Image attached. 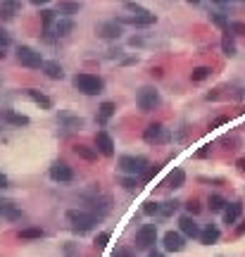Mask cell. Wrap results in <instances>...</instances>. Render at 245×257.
Masks as SVG:
<instances>
[{
  "instance_id": "6da1fadb",
  "label": "cell",
  "mask_w": 245,
  "mask_h": 257,
  "mask_svg": "<svg viewBox=\"0 0 245 257\" xmlns=\"http://www.w3.org/2000/svg\"><path fill=\"white\" fill-rule=\"evenodd\" d=\"M67 224H69V229L74 231V234L84 236V234H91L93 229H96V224L100 222L93 212H88V210H67Z\"/></svg>"
},
{
  "instance_id": "7a4b0ae2",
  "label": "cell",
  "mask_w": 245,
  "mask_h": 257,
  "mask_svg": "<svg viewBox=\"0 0 245 257\" xmlns=\"http://www.w3.org/2000/svg\"><path fill=\"white\" fill-rule=\"evenodd\" d=\"M72 84H74V88L79 93H84V96H98V93H103V88H105V81L98 74H91V72H79V74H74Z\"/></svg>"
},
{
  "instance_id": "3957f363",
  "label": "cell",
  "mask_w": 245,
  "mask_h": 257,
  "mask_svg": "<svg viewBox=\"0 0 245 257\" xmlns=\"http://www.w3.org/2000/svg\"><path fill=\"white\" fill-rule=\"evenodd\" d=\"M150 162L143 155H122L117 162V169L126 176H143L148 171Z\"/></svg>"
},
{
  "instance_id": "277c9868",
  "label": "cell",
  "mask_w": 245,
  "mask_h": 257,
  "mask_svg": "<svg viewBox=\"0 0 245 257\" xmlns=\"http://www.w3.org/2000/svg\"><path fill=\"white\" fill-rule=\"evenodd\" d=\"M162 103L160 98V91L155 88V86H143L138 88V93H136V105H138L140 112H152V110H157Z\"/></svg>"
},
{
  "instance_id": "5b68a950",
  "label": "cell",
  "mask_w": 245,
  "mask_h": 257,
  "mask_svg": "<svg viewBox=\"0 0 245 257\" xmlns=\"http://www.w3.org/2000/svg\"><path fill=\"white\" fill-rule=\"evenodd\" d=\"M143 140L148 143V145H164V143H169L171 140V131L164 124L160 122H155V124H148L145 131H143Z\"/></svg>"
},
{
  "instance_id": "8992f818",
  "label": "cell",
  "mask_w": 245,
  "mask_h": 257,
  "mask_svg": "<svg viewBox=\"0 0 245 257\" xmlns=\"http://www.w3.org/2000/svg\"><path fill=\"white\" fill-rule=\"evenodd\" d=\"M17 62L21 64V67H26V69H41L43 64H45V60H43V55L36 50V48H31V45H19L17 48Z\"/></svg>"
},
{
  "instance_id": "52a82bcc",
  "label": "cell",
  "mask_w": 245,
  "mask_h": 257,
  "mask_svg": "<svg viewBox=\"0 0 245 257\" xmlns=\"http://www.w3.org/2000/svg\"><path fill=\"white\" fill-rule=\"evenodd\" d=\"M86 205H88V212H93L98 219L107 217V214H110V210H112V200H110L107 195H100V191L93 193V195L86 200Z\"/></svg>"
},
{
  "instance_id": "ba28073f",
  "label": "cell",
  "mask_w": 245,
  "mask_h": 257,
  "mask_svg": "<svg viewBox=\"0 0 245 257\" xmlns=\"http://www.w3.org/2000/svg\"><path fill=\"white\" fill-rule=\"evenodd\" d=\"M96 33L103 38V41H117V38H122V33H124V24L119 19L103 21V24L96 26Z\"/></svg>"
},
{
  "instance_id": "9c48e42d",
  "label": "cell",
  "mask_w": 245,
  "mask_h": 257,
  "mask_svg": "<svg viewBox=\"0 0 245 257\" xmlns=\"http://www.w3.org/2000/svg\"><path fill=\"white\" fill-rule=\"evenodd\" d=\"M157 243V226L155 224H143L136 231V248L138 250H150Z\"/></svg>"
},
{
  "instance_id": "30bf717a",
  "label": "cell",
  "mask_w": 245,
  "mask_h": 257,
  "mask_svg": "<svg viewBox=\"0 0 245 257\" xmlns=\"http://www.w3.org/2000/svg\"><path fill=\"white\" fill-rule=\"evenodd\" d=\"M48 174H50V179L57 183H69L74 179V169H72L67 162H60V160L50 164V171H48Z\"/></svg>"
},
{
  "instance_id": "8fae6325",
  "label": "cell",
  "mask_w": 245,
  "mask_h": 257,
  "mask_svg": "<svg viewBox=\"0 0 245 257\" xmlns=\"http://www.w3.org/2000/svg\"><path fill=\"white\" fill-rule=\"evenodd\" d=\"M162 246H164L167 253H181L186 248V236L181 231H167L162 236Z\"/></svg>"
},
{
  "instance_id": "7c38bea8",
  "label": "cell",
  "mask_w": 245,
  "mask_h": 257,
  "mask_svg": "<svg viewBox=\"0 0 245 257\" xmlns=\"http://www.w3.org/2000/svg\"><path fill=\"white\" fill-rule=\"evenodd\" d=\"M122 24H128V26H136V29H148L152 26L157 17L152 14V12H145V14H126V17H119Z\"/></svg>"
},
{
  "instance_id": "4fadbf2b",
  "label": "cell",
  "mask_w": 245,
  "mask_h": 257,
  "mask_svg": "<svg viewBox=\"0 0 245 257\" xmlns=\"http://www.w3.org/2000/svg\"><path fill=\"white\" fill-rule=\"evenodd\" d=\"M179 231H181L186 238H198L203 229L198 226V222H195L193 214H181V217H179Z\"/></svg>"
},
{
  "instance_id": "5bb4252c",
  "label": "cell",
  "mask_w": 245,
  "mask_h": 257,
  "mask_svg": "<svg viewBox=\"0 0 245 257\" xmlns=\"http://www.w3.org/2000/svg\"><path fill=\"white\" fill-rule=\"evenodd\" d=\"M96 148L100 155H105V157H112L115 155V140H112V136L107 133L105 128H100L96 133Z\"/></svg>"
},
{
  "instance_id": "9a60e30c",
  "label": "cell",
  "mask_w": 245,
  "mask_h": 257,
  "mask_svg": "<svg viewBox=\"0 0 245 257\" xmlns=\"http://www.w3.org/2000/svg\"><path fill=\"white\" fill-rule=\"evenodd\" d=\"M0 217L7 219V222H19L24 214H21L19 205L14 203V200H2V198H0Z\"/></svg>"
},
{
  "instance_id": "2e32d148",
  "label": "cell",
  "mask_w": 245,
  "mask_h": 257,
  "mask_svg": "<svg viewBox=\"0 0 245 257\" xmlns=\"http://www.w3.org/2000/svg\"><path fill=\"white\" fill-rule=\"evenodd\" d=\"M50 31H53L57 38H64V36H69V33L74 31V19H72V17H62V14H60V17L53 21Z\"/></svg>"
},
{
  "instance_id": "e0dca14e",
  "label": "cell",
  "mask_w": 245,
  "mask_h": 257,
  "mask_svg": "<svg viewBox=\"0 0 245 257\" xmlns=\"http://www.w3.org/2000/svg\"><path fill=\"white\" fill-rule=\"evenodd\" d=\"M26 98L31 100L33 105L41 107V110H53V98L45 96V93L38 91V88H29V91H26Z\"/></svg>"
},
{
  "instance_id": "ac0fdd59",
  "label": "cell",
  "mask_w": 245,
  "mask_h": 257,
  "mask_svg": "<svg viewBox=\"0 0 245 257\" xmlns=\"http://www.w3.org/2000/svg\"><path fill=\"white\" fill-rule=\"evenodd\" d=\"M198 238H200V243H203V246H214V243L222 238V231H219V226L217 224H207L203 231H200Z\"/></svg>"
},
{
  "instance_id": "d6986e66",
  "label": "cell",
  "mask_w": 245,
  "mask_h": 257,
  "mask_svg": "<svg viewBox=\"0 0 245 257\" xmlns=\"http://www.w3.org/2000/svg\"><path fill=\"white\" fill-rule=\"evenodd\" d=\"M2 119L7 122V124H12V127H29L31 124V119L26 117V115H21V112H14V110H2Z\"/></svg>"
},
{
  "instance_id": "ffe728a7",
  "label": "cell",
  "mask_w": 245,
  "mask_h": 257,
  "mask_svg": "<svg viewBox=\"0 0 245 257\" xmlns=\"http://www.w3.org/2000/svg\"><path fill=\"white\" fill-rule=\"evenodd\" d=\"M60 124H62V128H69V131H76V128H84V119L76 117V115H72V112H67V110H62L60 112Z\"/></svg>"
},
{
  "instance_id": "44dd1931",
  "label": "cell",
  "mask_w": 245,
  "mask_h": 257,
  "mask_svg": "<svg viewBox=\"0 0 245 257\" xmlns=\"http://www.w3.org/2000/svg\"><path fill=\"white\" fill-rule=\"evenodd\" d=\"M222 214H224V224L226 226H234L236 222L241 219V214H243V205H241V203H229Z\"/></svg>"
},
{
  "instance_id": "7402d4cb",
  "label": "cell",
  "mask_w": 245,
  "mask_h": 257,
  "mask_svg": "<svg viewBox=\"0 0 245 257\" xmlns=\"http://www.w3.org/2000/svg\"><path fill=\"white\" fill-rule=\"evenodd\" d=\"M43 74L48 76V79H53V81H60V79H64V69L60 62H55V60H45V64L41 67Z\"/></svg>"
},
{
  "instance_id": "603a6c76",
  "label": "cell",
  "mask_w": 245,
  "mask_h": 257,
  "mask_svg": "<svg viewBox=\"0 0 245 257\" xmlns=\"http://www.w3.org/2000/svg\"><path fill=\"white\" fill-rule=\"evenodd\" d=\"M115 112H117V105H115V103H110V100H105L103 105L98 107V124H100V127H105L107 122L115 117Z\"/></svg>"
},
{
  "instance_id": "cb8c5ba5",
  "label": "cell",
  "mask_w": 245,
  "mask_h": 257,
  "mask_svg": "<svg viewBox=\"0 0 245 257\" xmlns=\"http://www.w3.org/2000/svg\"><path fill=\"white\" fill-rule=\"evenodd\" d=\"M17 12H19V2H17V0H2V2H0V19L2 21L14 19Z\"/></svg>"
},
{
  "instance_id": "d4e9b609",
  "label": "cell",
  "mask_w": 245,
  "mask_h": 257,
  "mask_svg": "<svg viewBox=\"0 0 245 257\" xmlns=\"http://www.w3.org/2000/svg\"><path fill=\"white\" fill-rule=\"evenodd\" d=\"M183 183H186V171L183 169H174V171H169V176L164 179V188H181Z\"/></svg>"
},
{
  "instance_id": "484cf974",
  "label": "cell",
  "mask_w": 245,
  "mask_h": 257,
  "mask_svg": "<svg viewBox=\"0 0 245 257\" xmlns=\"http://www.w3.org/2000/svg\"><path fill=\"white\" fill-rule=\"evenodd\" d=\"M74 152H76V157L84 162H96L98 155H100L98 148H91V145H84V143H81V145H74Z\"/></svg>"
},
{
  "instance_id": "4316f807",
  "label": "cell",
  "mask_w": 245,
  "mask_h": 257,
  "mask_svg": "<svg viewBox=\"0 0 245 257\" xmlns=\"http://www.w3.org/2000/svg\"><path fill=\"white\" fill-rule=\"evenodd\" d=\"M79 10H81V5L74 2V0H60L57 2V14H62V17H72Z\"/></svg>"
},
{
  "instance_id": "83f0119b",
  "label": "cell",
  "mask_w": 245,
  "mask_h": 257,
  "mask_svg": "<svg viewBox=\"0 0 245 257\" xmlns=\"http://www.w3.org/2000/svg\"><path fill=\"white\" fill-rule=\"evenodd\" d=\"M21 241H36V238H43L45 231H43L41 226H26V229H19V234H17Z\"/></svg>"
},
{
  "instance_id": "f1b7e54d",
  "label": "cell",
  "mask_w": 245,
  "mask_h": 257,
  "mask_svg": "<svg viewBox=\"0 0 245 257\" xmlns=\"http://www.w3.org/2000/svg\"><path fill=\"white\" fill-rule=\"evenodd\" d=\"M119 186L128 193H136V191H140V179L138 176H126V174H124V176L119 179Z\"/></svg>"
},
{
  "instance_id": "f546056e",
  "label": "cell",
  "mask_w": 245,
  "mask_h": 257,
  "mask_svg": "<svg viewBox=\"0 0 245 257\" xmlns=\"http://www.w3.org/2000/svg\"><path fill=\"white\" fill-rule=\"evenodd\" d=\"M212 76V67H195L191 72V81L193 84H200L205 79H210Z\"/></svg>"
},
{
  "instance_id": "4dcf8cb0",
  "label": "cell",
  "mask_w": 245,
  "mask_h": 257,
  "mask_svg": "<svg viewBox=\"0 0 245 257\" xmlns=\"http://www.w3.org/2000/svg\"><path fill=\"white\" fill-rule=\"evenodd\" d=\"M226 205H229V203H226L222 195H210V200H207V207H210L212 212H224Z\"/></svg>"
},
{
  "instance_id": "1f68e13d",
  "label": "cell",
  "mask_w": 245,
  "mask_h": 257,
  "mask_svg": "<svg viewBox=\"0 0 245 257\" xmlns=\"http://www.w3.org/2000/svg\"><path fill=\"white\" fill-rule=\"evenodd\" d=\"M160 210H162V203H157V200L143 203V214H145V217H155V214H160Z\"/></svg>"
},
{
  "instance_id": "d6a6232c",
  "label": "cell",
  "mask_w": 245,
  "mask_h": 257,
  "mask_svg": "<svg viewBox=\"0 0 245 257\" xmlns=\"http://www.w3.org/2000/svg\"><path fill=\"white\" fill-rule=\"evenodd\" d=\"M60 14H57V10H41V21H43V26L45 29H50L53 26V21L57 19Z\"/></svg>"
},
{
  "instance_id": "836d02e7",
  "label": "cell",
  "mask_w": 245,
  "mask_h": 257,
  "mask_svg": "<svg viewBox=\"0 0 245 257\" xmlns=\"http://www.w3.org/2000/svg\"><path fill=\"white\" fill-rule=\"evenodd\" d=\"M222 50H224L226 57H234V55H236V43H234V38H231L229 33L222 38Z\"/></svg>"
},
{
  "instance_id": "e575fe53",
  "label": "cell",
  "mask_w": 245,
  "mask_h": 257,
  "mask_svg": "<svg viewBox=\"0 0 245 257\" xmlns=\"http://www.w3.org/2000/svg\"><path fill=\"white\" fill-rule=\"evenodd\" d=\"M179 207H181V203H179V200H167V203H162L160 214H162V217H171V214L176 212Z\"/></svg>"
},
{
  "instance_id": "d590c367",
  "label": "cell",
  "mask_w": 245,
  "mask_h": 257,
  "mask_svg": "<svg viewBox=\"0 0 245 257\" xmlns=\"http://www.w3.org/2000/svg\"><path fill=\"white\" fill-rule=\"evenodd\" d=\"M112 257H136V250L128 246H119L115 253H112Z\"/></svg>"
},
{
  "instance_id": "8d00e7d4",
  "label": "cell",
  "mask_w": 245,
  "mask_h": 257,
  "mask_svg": "<svg viewBox=\"0 0 245 257\" xmlns=\"http://www.w3.org/2000/svg\"><path fill=\"white\" fill-rule=\"evenodd\" d=\"M229 33L245 36V21H231V24H229Z\"/></svg>"
},
{
  "instance_id": "74e56055",
  "label": "cell",
  "mask_w": 245,
  "mask_h": 257,
  "mask_svg": "<svg viewBox=\"0 0 245 257\" xmlns=\"http://www.w3.org/2000/svg\"><path fill=\"white\" fill-rule=\"evenodd\" d=\"M210 19H212V24H217V26H229V21H226V17L222 14V12H210Z\"/></svg>"
},
{
  "instance_id": "f35d334b",
  "label": "cell",
  "mask_w": 245,
  "mask_h": 257,
  "mask_svg": "<svg viewBox=\"0 0 245 257\" xmlns=\"http://www.w3.org/2000/svg\"><path fill=\"white\" fill-rule=\"evenodd\" d=\"M124 7H126L131 14H145V12H150V10H145L143 5H138V2H124Z\"/></svg>"
},
{
  "instance_id": "ab89813d",
  "label": "cell",
  "mask_w": 245,
  "mask_h": 257,
  "mask_svg": "<svg viewBox=\"0 0 245 257\" xmlns=\"http://www.w3.org/2000/svg\"><path fill=\"white\" fill-rule=\"evenodd\" d=\"M107 243H110V234H107V231H100V234L96 236V248H107Z\"/></svg>"
},
{
  "instance_id": "60d3db41",
  "label": "cell",
  "mask_w": 245,
  "mask_h": 257,
  "mask_svg": "<svg viewBox=\"0 0 245 257\" xmlns=\"http://www.w3.org/2000/svg\"><path fill=\"white\" fill-rule=\"evenodd\" d=\"M186 210H188V214L195 217V214L200 212V203H198V200H188V203H186Z\"/></svg>"
},
{
  "instance_id": "b9f144b4",
  "label": "cell",
  "mask_w": 245,
  "mask_h": 257,
  "mask_svg": "<svg viewBox=\"0 0 245 257\" xmlns=\"http://www.w3.org/2000/svg\"><path fill=\"white\" fill-rule=\"evenodd\" d=\"M0 48H10V33L0 29Z\"/></svg>"
},
{
  "instance_id": "7bdbcfd3",
  "label": "cell",
  "mask_w": 245,
  "mask_h": 257,
  "mask_svg": "<svg viewBox=\"0 0 245 257\" xmlns=\"http://www.w3.org/2000/svg\"><path fill=\"white\" fill-rule=\"evenodd\" d=\"M210 150H212V145H207V148H203V150H198V152H195V157H207V155H210Z\"/></svg>"
},
{
  "instance_id": "ee69618b",
  "label": "cell",
  "mask_w": 245,
  "mask_h": 257,
  "mask_svg": "<svg viewBox=\"0 0 245 257\" xmlns=\"http://www.w3.org/2000/svg\"><path fill=\"white\" fill-rule=\"evenodd\" d=\"M29 2H31V5H36V7H43V5H48L50 0H29Z\"/></svg>"
},
{
  "instance_id": "f6af8a7d",
  "label": "cell",
  "mask_w": 245,
  "mask_h": 257,
  "mask_svg": "<svg viewBox=\"0 0 245 257\" xmlns=\"http://www.w3.org/2000/svg\"><path fill=\"white\" fill-rule=\"evenodd\" d=\"M222 124H226V117H217V119L212 122V128H214V127H222Z\"/></svg>"
},
{
  "instance_id": "bcb514c9",
  "label": "cell",
  "mask_w": 245,
  "mask_h": 257,
  "mask_svg": "<svg viewBox=\"0 0 245 257\" xmlns=\"http://www.w3.org/2000/svg\"><path fill=\"white\" fill-rule=\"evenodd\" d=\"M5 186H7V176L0 171V188H5Z\"/></svg>"
},
{
  "instance_id": "7dc6e473",
  "label": "cell",
  "mask_w": 245,
  "mask_h": 257,
  "mask_svg": "<svg viewBox=\"0 0 245 257\" xmlns=\"http://www.w3.org/2000/svg\"><path fill=\"white\" fill-rule=\"evenodd\" d=\"M245 234V222H241V226L236 229V236H243Z\"/></svg>"
},
{
  "instance_id": "c3c4849f",
  "label": "cell",
  "mask_w": 245,
  "mask_h": 257,
  "mask_svg": "<svg viewBox=\"0 0 245 257\" xmlns=\"http://www.w3.org/2000/svg\"><path fill=\"white\" fill-rule=\"evenodd\" d=\"M236 167H238L241 171H245V157H241V160L236 162Z\"/></svg>"
},
{
  "instance_id": "681fc988",
  "label": "cell",
  "mask_w": 245,
  "mask_h": 257,
  "mask_svg": "<svg viewBox=\"0 0 245 257\" xmlns=\"http://www.w3.org/2000/svg\"><path fill=\"white\" fill-rule=\"evenodd\" d=\"M7 57V48H0V60H5Z\"/></svg>"
},
{
  "instance_id": "f907efd6",
  "label": "cell",
  "mask_w": 245,
  "mask_h": 257,
  "mask_svg": "<svg viewBox=\"0 0 245 257\" xmlns=\"http://www.w3.org/2000/svg\"><path fill=\"white\" fill-rule=\"evenodd\" d=\"M212 2H217V5H229L231 0H212Z\"/></svg>"
},
{
  "instance_id": "816d5d0a",
  "label": "cell",
  "mask_w": 245,
  "mask_h": 257,
  "mask_svg": "<svg viewBox=\"0 0 245 257\" xmlns=\"http://www.w3.org/2000/svg\"><path fill=\"white\" fill-rule=\"evenodd\" d=\"M186 2H188V5H200L203 0H186Z\"/></svg>"
},
{
  "instance_id": "f5cc1de1",
  "label": "cell",
  "mask_w": 245,
  "mask_h": 257,
  "mask_svg": "<svg viewBox=\"0 0 245 257\" xmlns=\"http://www.w3.org/2000/svg\"><path fill=\"white\" fill-rule=\"evenodd\" d=\"M148 257H164V255H162V253H155V250H152V253H150Z\"/></svg>"
},
{
  "instance_id": "db71d44e",
  "label": "cell",
  "mask_w": 245,
  "mask_h": 257,
  "mask_svg": "<svg viewBox=\"0 0 245 257\" xmlns=\"http://www.w3.org/2000/svg\"><path fill=\"white\" fill-rule=\"evenodd\" d=\"M243 2H245V0H243Z\"/></svg>"
}]
</instances>
